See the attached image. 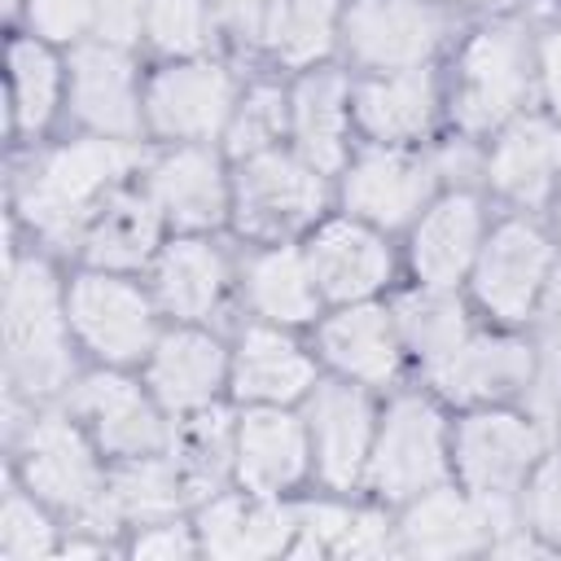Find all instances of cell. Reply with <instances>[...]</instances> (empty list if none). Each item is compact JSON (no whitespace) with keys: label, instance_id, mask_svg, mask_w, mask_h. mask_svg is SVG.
<instances>
[{"label":"cell","instance_id":"1","mask_svg":"<svg viewBox=\"0 0 561 561\" xmlns=\"http://www.w3.org/2000/svg\"><path fill=\"white\" fill-rule=\"evenodd\" d=\"M4 359H9V377L31 394L57 390L66 381V333H61L57 280L39 259L9 263Z\"/></svg>","mask_w":561,"mask_h":561},{"label":"cell","instance_id":"2","mask_svg":"<svg viewBox=\"0 0 561 561\" xmlns=\"http://www.w3.org/2000/svg\"><path fill=\"white\" fill-rule=\"evenodd\" d=\"M136 162V153L123 140H79L57 149L22 188V206L31 224L44 232H70L88 206Z\"/></svg>","mask_w":561,"mask_h":561},{"label":"cell","instance_id":"3","mask_svg":"<svg viewBox=\"0 0 561 561\" xmlns=\"http://www.w3.org/2000/svg\"><path fill=\"white\" fill-rule=\"evenodd\" d=\"M526 44L513 26H486L473 35V44L460 57V79H456V118L469 131L495 127L508 118L522 96H526Z\"/></svg>","mask_w":561,"mask_h":561},{"label":"cell","instance_id":"4","mask_svg":"<svg viewBox=\"0 0 561 561\" xmlns=\"http://www.w3.org/2000/svg\"><path fill=\"white\" fill-rule=\"evenodd\" d=\"M368 465H373V486L386 500H408L430 491L447 465L438 412L421 399H399L381 421Z\"/></svg>","mask_w":561,"mask_h":561},{"label":"cell","instance_id":"5","mask_svg":"<svg viewBox=\"0 0 561 561\" xmlns=\"http://www.w3.org/2000/svg\"><path fill=\"white\" fill-rule=\"evenodd\" d=\"M324 202L316 167L294 162L289 153H254L241 162L237 175V215L241 228L254 237H285L302 228Z\"/></svg>","mask_w":561,"mask_h":561},{"label":"cell","instance_id":"6","mask_svg":"<svg viewBox=\"0 0 561 561\" xmlns=\"http://www.w3.org/2000/svg\"><path fill=\"white\" fill-rule=\"evenodd\" d=\"M456 460L473 495L508 500L539 460V430L508 412H482L460 425Z\"/></svg>","mask_w":561,"mask_h":561},{"label":"cell","instance_id":"7","mask_svg":"<svg viewBox=\"0 0 561 561\" xmlns=\"http://www.w3.org/2000/svg\"><path fill=\"white\" fill-rule=\"evenodd\" d=\"M548 272H552V245L543 241V232H535L530 224H504L482 245L473 285L495 316L522 320L543 294Z\"/></svg>","mask_w":561,"mask_h":561},{"label":"cell","instance_id":"8","mask_svg":"<svg viewBox=\"0 0 561 561\" xmlns=\"http://www.w3.org/2000/svg\"><path fill=\"white\" fill-rule=\"evenodd\" d=\"M70 324L101 359H136L149 351L153 316L140 289L114 276H79L70 289Z\"/></svg>","mask_w":561,"mask_h":561},{"label":"cell","instance_id":"9","mask_svg":"<svg viewBox=\"0 0 561 561\" xmlns=\"http://www.w3.org/2000/svg\"><path fill=\"white\" fill-rule=\"evenodd\" d=\"M22 473H26V486L35 495H44L61 508H92L105 500L101 469H96L88 443L61 416H39L26 430Z\"/></svg>","mask_w":561,"mask_h":561},{"label":"cell","instance_id":"10","mask_svg":"<svg viewBox=\"0 0 561 561\" xmlns=\"http://www.w3.org/2000/svg\"><path fill=\"white\" fill-rule=\"evenodd\" d=\"M495 530H508V500L456 495V491H421L408 508L399 535L408 552L421 557H456L491 543Z\"/></svg>","mask_w":561,"mask_h":561},{"label":"cell","instance_id":"11","mask_svg":"<svg viewBox=\"0 0 561 561\" xmlns=\"http://www.w3.org/2000/svg\"><path fill=\"white\" fill-rule=\"evenodd\" d=\"M346 44L373 66H421L438 44V13L421 0H359L346 13Z\"/></svg>","mask_w":561,"mask_h":561},{"label":"cell","instance_id":"12","mask_svg":"<svg viewBox=\"0 0 561 561\" xmlns=\"http://www.w3.org/2000/svg\"><path fill=\"white\" fill-rule=\"evenodd\" d=\"M70 408L79 416H88V425L105 451L136 460V456H153L162 447V421L127 377L96 373V377L79 381L70 394Z\"/></svg>","mask_w":561,"mask_h":561},{"label":"cell","instance_id":"13","mask_svg":"<svg viewBox=\"0 0 561 561\" xmlns=\"http://www.w3.org/2000/svg\"><path fill=\"white\" fill-rule=\"evenodd\" d=\"M149 118L162 136H206L232 110V83L210 61L171 66L149 83Z\"/></svg>","mask_w":561,"mask_h":561},{"label":"cell","instance_id":"14","mask_svg":"<svg viewBox=\"0 0 561 561\" xmlns=\"http://www.w3.org/2000/svg\"><path fill=\"white\" fill-rule=\"evenodd\" d=\"M311 438L320 473L333 486H351L373 456V412L355 386H316L311 394Z\"/></svg>","mask_w":561,"mask_h":561},{"label":"cell","instance_id":"15","mask_svg":"<svg viewBox=\"0 0 561 561\" xmlns=\"http://www.w3.org/2000/svg\"><path fill=\"white\" fill-rule=\"evenodd\" d=\"M434 193V171L408 153H368L346 175V206L381 228H399Z\"/></svg>","mask_w":561,"mask_h":561},{"label":"cell","instance_id":"16","mask_svg":"<svg viewBox=\"0 0 561 561\" xmlns=\"http://www.w3.org/2000/svg\"><path fill=\"white\" fill-rule=\"evenodd\" d=\"M307 267H311L316 285H320V294L355 302V298L373 294L390 276V254H386V245L368 228L337 219V224H324L311 237Z\"/></svg>","mask_w":561,"mask_h":561},{"label":"cell","instance_id":"17","mask_svg":"<svg viewBox=\"0 0 561 561\" xmlns=\"http://www.w3.org/2000/svg\"><path fill=\"white\" fill-rule=\"evenodd\" d=\"M307 469V434L285 412H250L237 430V473L254 495L294 486Z\"/></svg>","mask_w":561,"mask_h":561},{"label":"cell","instance_id":"18","mask_svg":"<svg viewBox=\"0 0 561 561\" xmlns=\"http://www.w3.org/2000/svg\"><path fill=\"white\" fill-rule=\"evenodd\" d=\"M75 110L101 136H131L140 123L131 61L110 44H88L75 53Z\"/></svg>","mask_w":561,"mask_h":561},{"label":"cell","instance_id":"19","mask_svg":"<svg viewBox=\"0 0 561 561\" xmlns=\"http://www.w3.org/2000/svg\"><path fill=\"white\" fill-rule=\"evenodd\" d=\"M197 526H202V548L215 557H272V552H289L294 543V513L241 495L210 500Z\"/></svg>","mask_w":561,"mask_h":561},{"label":"cell","instance_id":"20","mask_svg":"<svg viewBox=\"0 0 561 561\" xmlns=\"http://www.w3.org/2000/svg\"><path fill=\"white\" fill-rule=\"evenodd\" d=\"M478 232H482V215H478L473 197L451 193V197L434 202L412 241V267L421 272V280L434 289H447L473 263Z\"/></svg>","mask_w":561,"mask_h":561},{"label":"cell","instance_id":"21","mask_svg":"<svg viewBox=\"0 0 561 561\" xmlns=\"http://www.w3.org/2000/svg\"><path fill=\"white\" fill-rule=\"evenodd\" d=\"M561 180V127L543 118L513 123L491 153V184L517 202H539Z\"/></svg>","mask_w":561,"mask_h":561},{"label":"cell","instance_id":"22","mask_svg":"<svg viewBox=\"0 0 561 561\" xmlns=\"http://www.w3.org/2000/svg\"><path fill=\"white\" fill-rule=\"evenodd\" d=\"M219 377H224V351L206 333H188V329L167 333L149 359V386L175 412L202 408L215 394Z\"/></svg>","mask_w":561,"mask_h":561},{"label":"cell","instance_id":"23","mask_svg":"<svg viewBox=\"0 0 561 561\" xmlns=\"http://www.w3.org/2000/svg\"><path fill=\"white\" fill-rule=\"evenodd\" d=\"M237 394L259 399V403H289L311 390L316 368L311 359L280 333L272 329H250L237 346Z\"/></svg>","mask_w":561,"mask_h":561},{"label":"cell","instance_id":"24","mask_svg":"<svg viewBox=\"0 0 561 561\" xmlns=\"http://www.w3.org/2000/svg\"><path fill=\"white\" fill-rule=\"evenodd\" d=\"M530 351L517 342H478L465 337L456 355L434 368V381L451 399H504L530 381Z\"/></svg>","mask_w":561,"mask_h":561},{"label":"cell","instance_id":"25","mask_svg":"<svg viewBox=\"0 0 561 561\" xmlns=\"http://www.w3.org/2000/svg\"><path fill=\"white\" fill-rule=\"evenodd\" d=\"M355 114L377 140H412L430 127L434 83L416 66H408L399 75H386V79H373L355 92Z\"/></svg>","mask_w":561,"mask_h":561},{"label":"cell","instance_id":"26","mask_svg":"<svg viewBox=\"0 0 561 561\" xmlns=\"http://www.w3.org/2000/svg\"><path fill=\"white\" fill-rule=\"evenodd\" d=\"M153 202L188 228H206L224 219V175L206 149H180L153 171Z\"/></svg>","mask_w":561,"mask_h":561},{"label":"cell","instance_id":"27","mask_svg":"<svg viewBox=\"0 0 561 561\" xmlns=\"http://www.w3.org/2000/svg\"><path fill=\"white\" fill-rule=\"evenodd\" d=\"M320 346L324 355L359 377V381H386L394 373V324L381 307H346L342 316L324 320L320 329Z\"/></svg>","mask_w":561,"mask_h":561},{"label":"cell","instance_id":"28","mask_svg":"<svg viewBox=\"0 0 561 561\" xmlns=\"http://www.w3.org/2000/svg\"><path fill=\"white\" fill-rule=\"evenodd\" d=\"M342 127H346V79L333 70H316L294 92V131L307 167L333 171L342 167Z\"/></svg>","mask_w":561,"mask_h":561},{"label":"cell","instance_id":"29","mask_svg":"<svg viewBox=\"0 0 561 561\" xmlns=\"http://www.w3.org/2000/svg\"><path fill=\"white\" fill-rule=\"evenodd\" d=\"M158 202L118 193L101 206V215L88 228V259L105 267H136L158 245Z\"/></svg>","mask_w":561,"mask_h":561},{"label":"cell","instance_id":"30","mask_svg":"<svg viewBox=\"0 0 561 561\" xmlns=\"http://www.w3.org/2000/svg\"><path fill=\"white\" fill-rule=\"evenodd\" d=\"M158 289H162V302H167L175 316L197 320V316H206V311L219 302V289H224V259H219L206 241H175V245L162 250Z\"/></svg>","mask_w":561,"mask_h":561},{"label":"cell","instance_id":"31","mask_svg":"<svg viewBox=\"0 0 561 561\" xmlns=\"http://www.w3.org/2000/svg\"><path fill=\"white\" fill-rule=\"evenodd\" d=\"M316 294H320V285H316L307 259L285 250V245L267 250L250 267V298L272 320H307V316H316Z\"/></svg>","mask_w":561,"mask_h":561},{"label":"cell","instance_id":"32","mask_svg":"<svg viewBox=\"0 0 561 561\" xmlns=\"http://www.w3.org/2000/svg\"><path fill=\"white\" fill-rule=\"evenodd\" d=\"M394 320H399L408 346L430 364V373H434L447 355H456L460 342L469 337V333H465V311H460L451 298H443V289H434V285H430L425 294H408V298L394 307Z\"/></svg>","mask_w":561,"mask_h":561},{"label":"cell","instance_id":"33","mask_svg":"<svg viewBox=\"0 0 561 561\" xmlns=\"http://www.w3.org/2000/svg\"><path fill=\"white\" fill-rule=\"evenodd\" d=\"M259 39L285 61H311L333 39V0H267Z\"/></svg>","mask_w":561,"mask_h":561},{"label":"cell","instance_id":"34","mask_svg":"<svg viewBox=\"0 0 561 561\" xmlns=\"http://www.w3.org/2000/svg\"><path fill=\"white\" fill-rule=\"evenodd\" d=\"M184 491H188V486H184V478H180L175 465L153 460V456H136V465H127V469L110 482L105 504H110V513L149 522V517H167V513L180 504Z\"/></svg>","mask_w":561,"mask_h":561},{"label":"cell","instance_id":"35","mask_svg":"<svg viewBox=\"0 0 561 561\" xmlns=\"http://www.w3.org/2000/svg\"><path fill=\"white\" fill-rule=\"evenodd\" d=\"M232 456H237L232 430H228V421L219 412L193 416L175 438V469H180L188 491H215Z\"/></svg>","mask_w":561,"mask_h":561},{"label":"cell","instance_id":"36","mask_svg":"<svg viewBox=\"0 0 561 561\" xmlns=\"http://www.w3.org/2000/svg\"><path fill=\"white\" fill-rule=\"evenodd\" d=\"M9 70H13V114L22 127H44L57 101V61L48 57L44 44L35 39H18L9 53Z\"/></svg>","mask_w":561,"mask_h":561},{"label":"cell","instance_id":"37","mask_svg":"<svg viewBox=\"0 0 561 561\" xmlns=\"http://www.w3.org/2000/svg\"><path fill=\"white\" fill-rule=\"evenodd\" d=\"M280 127H285V101H280V92L276 88H254L237 105V114L228 123V149L237 158H254V153L272 149V140L280 136Z\"/></svg>","mask_w":561,"mask_h":561},{"label":"cell","instance_id":"38","mask_svg":"<svg viewBox=\"0 0 561 561\" xmlns=\"http://www.w3.org/2000/svg\"><path fill=\"white\" fill-rule=\"evenodd\" d=\"M145 26L158 48L193 53L206 44V4L202 0H149Z\"/></svg>","mask_w":561,"mask_h":561},{"label":"cell","instance_id":"39","mask_svg":"<svg viewBox=\"0 0 561 561\" xmlns=\"http://www.w3.org/2000/svg\"><path fill=\"white\" fill-rule=\"evenodd\" d=\"M0 552L13 561L53 552V526L26 495H9L0 508Z\"/></svg>","mask_w":561,"mask_h":561},{"label":"cell","instance_id":"40","mask_svg":"<svg viewBox=\"0 0 561 561\" xmlns=\"http://www.w3.org/2000/svg\"><path fill=\"white\" fill-rule=\"evenodd\" d=\"M526 517H530V530H539L548 539H561V456H548L530 473Z\"/></svg>","mask_w":561,"mask_h":561},{"label":"cell","instance_id":"41","mask_svg":"<svg viewBox=\"0 0 561 561\" xmlns=\"http://www.w3.org/2000/svg\"><path fill=\"white\" fill-rule=\"evenodd\" d=\"M351 513L337 504H307L294 513V543L289 552H337V539L346 530Z\"/></svg>","mask_w":561,"mask_h":561},{"label":"cell","instance_id":"42","mask_svg":"<svg viewBox=\"0 0 561 561\" xmlns=\"http://www.w3.org/2000/svg\"><path fill=\"white\" fill-rule=\"evenodd\" d=\"M31 22L48 39H70L96 22V0H31Z\"/></svg>","mask_w":561,"mask_h":561},{"label":"cell","instance_id":"43","mask_svg":"<svg viewBox=\"0 0 561 561\" xmlns=\"http://www.w3.org/2000/svg\"><path fill=\"white\" fill-rule=\"evenodd\" d=\"M140 13H149V0H96V31L105 44H123L136 35Z\"/></svg>","mask_w":561,"mask_h":561},{"label":"cell","instance_id":"44","mask_svg":"<svg viewBox=\"0 0 561 561\" xmlns=\"http://www.w3.org/2000/svg\"><path fill=\"white\" fill-rule=\"evenodd\" d=\"M390 539H386V522L377 513H351L342 539H337V557H373L381 552Z\"/></svg>","mask_w":561,"mask_h":561},{"label":"cell","instance_id":"45","mask_svg":"<svg viewBox=\"0 0 561 561\" xmlns=\"http://www.w3.org/2000/svg\"><path fill=\"white\" fill-rule=\"evenodd\" d=\"M136 557H188L193 552V539L184 526H149L136 535L131 543Z\"/></svg>","mask_w":561,"mask_h":561},{"label":"cell","instance_id":"46","mask_svg":"<svg viewBox=\"0 0 561 561\" xmlns=\"http://www.w3.org/2000/svg\"><path fill=\"white\" fill-rule=\"evenodd\" d=\"M548 294H543V320H539V329H543V351H548V364H552V373L561 368V272L543 285Z\"/></svg>","mask_w":561,"mask_h":561},{"label":"cell","instance_id":"47","mask_svg":"<svg viewBox=\"0 0 561 561\" xmlns=\"http://www.w3.org/2000/svg\"><path fill=\"white\" fill-rule=\"evenodd\" d=\"M543 83H548L552 110H557V118H561V31H552L548 44H543Z\"/></svg>","mask_w":561,"mask_h":561},{"label":"cell","instance_id":"48","mask_svg":"<svg viewBox=\"0 0 561 561\" xmlns=\"http://www.w3.org/2000/svg\"><path fill=\"white\" fill-rule=\"evenodd\" d=\"M557 425H561V408H557Z\"/></svg>","mask_w":561,"mask_h":561},{"label":"cell","instance_id":"49","mask_svg":"<svg viewBox=\"0 0 561 561\" xmlns=\"http://www.w3.org/2000/svg\"><path fill=\"white\" fill-rule=\"evenodd\" d=\"M9 4H13V0H9Z\"/></svg>","mask_w":561,"mask_h":561},{"label":"cell","instance_id":"50","mask_svg":"<svg viewBox=\"0 0 561 561\" xmlns=\"http://www.w3.org/2000/svg\"><path fill=\"white\" fill-rule=\"evenodd\" d=\"M557 219H561V215H557Z\"/></svg>","mask_w":561,"mask_h":561}]
</instances>
